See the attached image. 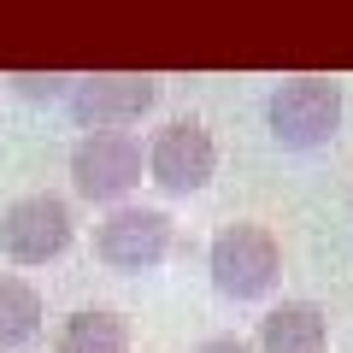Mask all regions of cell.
I'll use <instances>...</instances> for the list:
<instances>
[{
	"instance_id": "obj_1",
	"label": "cell",
	"mask_w": 353,
	"mask_h": 353,
	"mask_svg": "<svg viewBox=\"0 0 353 353\" xmlns=\"http://www.w3.org/2000/svg\"><path fill=\"white\" fill-rule=\"evenodd\" d=\"M206 271H212V289L224 301H265L283 277V253L277 236L265 224H224L212 236V253H206Z\"/></svg>"
},
{
	"instance_id": "obj_2",
	"label": "cell",
	"mask_w": 353,
	"mask_h": 353,
	"mask_svg": "<svg viewBox=\"0 0 353 353\" xmlns=\"http://www.w3.org/2000/svg\"><path fill=\"white\" fill-rule=\"evenodd\" d=\"M265 124L277 136V148H324L341 124V83L330 77H289L283 88H271L265 101Z\"/></svg>"
},
{
	"instance_id": "obj_3",
	"label": "cell",
	"mask_w": 353,
	"mask_h": 353,
	"mask_svg": "<svg viewBox=\"0 0 353 353\" xmlns=\"http://www.w3.org/2000/svg\"><path fill=\"white\" fill-rule=\"evenodd\" d=\"M141 183V141L124 130H88L71 153V189L83 201L118 206Z\"/></svg>"
},
{
	"instance_id": "obj_4",
	"label": "cell",
	"mask_w": 353,
	"mask_h": 353,
	"mask_svg": "<svg viewBox=\"0 0 353 353\" xmlns=\"http://www.w3.org/2000/svg\"><path fill=\"white\" fill-rule=\"evenodd\" d=\"M77 224H71V206L59 194H24L0 212V253L12 265H48L71 248Z\"/></svg>"
},
{
	"instance_id": "obj_5",
	"label": "cell",
	"mask_w": 353,
	"mask_h": 353,
	"mask_svg": "<svg viewBox=\"0 0 353 353\" xmlns=\"http://www.w3.org/2000/svg\"><path fill=\"white\" fill-rule=\"evenodd\" d=\"M171 253V218L159 206H112L94 230V259L106 271H153Z\"/></svg>"
},
{
	"instance_id": "obj_6",
	"label": "cell",
	"mask_w": 353,
	"mask_h": 353,
	"mask_svg": "<svg viewBox=\"0 0 353 353\" xmlns=\"http://www.w3.org/2000/svg\"><path fill=\"white\" fill-rule=\"evenodd\" d=\"M148 171L165 194H194L212 183L218 171V148H212V130L194 124V118H176L165 124L159 136L148 141Z\"/></svg>"
},
{
	"instance_id": "obj_7",
	"label": "cell",
	"mask_w": 353,
	"mask_h": 353,
	"mask_svg": "<svg viewBox=\"0 0 353 353\" xmlns=\"http://www.w3.org/2000/svg\"><path fill=\"white\" fill-rule=\"evenodd\" d=\"M153 101H159L153 77H77L65 106L83 130H118V124H136L141 112H153Z\"/></svg>"
},
{
	"instance_id": "obj_8",
	"label": "cell",
	"mask_w": 353,
	"mask_h": 353,
	"mask_svg": "<svg viewBox=\"0 0 353 353\" xmlns=\"http://www.w3.org/2000/svg\"><path fill=\"white\" fill-rule=\"evenodd\" d=\"M330 324H324V306L312 301H283L259 318V353H324Z\"/></svg>"
},
{
	"instance_id": "obj_9",
	"label": "cell",
	"mask_w": 353,
	"mask_h": 353,
	"mask_svg": "<svg viewBox=\"0 0 353 353\" xmlns=\"http://www.w3.org/2000/svg\"><path fill=\"white\" fill-rule=\"evenodd\" d=\"M59 353H130V324L106 306H83V312L65 318Z\"/></svg>"
},
{
	"instance_id": "obj_10",
	"label": "cell",
	"mask_w": 353,
	"mask_h": 353,
	"mask_svg": "<svg viewBox=\"0 0 353 353\" xmlns=\"http://www.w3.org/2000/svg\"><path fill=\"white\" fill-rule=\"evenodd\" d=\"M41 336V294L24 277H0V353L30 347Z\"/></svg>"
},
{
	"instance_id": "obj_11",
	"label": "cell",
	"mask_w": 353,
	"mask_h": 353,
	"mask_svg": "<svg viewBox=\"0 0 353 353\" xmlns=\"http://www.w3.org/2000/svg\"><path fill=\"white\" fill-rule=\"evenodd\" d=\"M12 88L24 101H71L77 77H12Z\"/></svg>"
},
{
	"instance_id": "obj_12",
	"label": "cell",
	"mask_w": 353,
	"mask_h": 353,
	"mask_svg": "<svg viewBox=\"0 0 353 353\" xmlns=\"http://www.w3.org/2000/svg\"><path fill=\"white\" fill-rule=\"evenodd\" d=\"M194 353H253L248 341H236V336H212V341H201Z\"/></svg>"
}]
</instances>
